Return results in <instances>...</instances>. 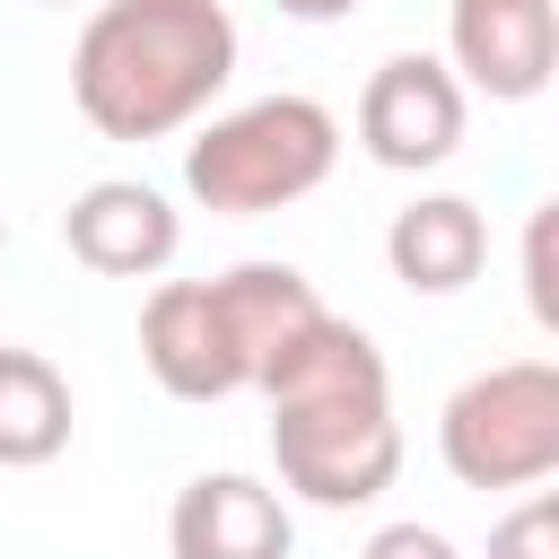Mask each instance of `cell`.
I'll return each mask as SVG.
<instances>
[{
  "mask_svg": "<svg viewBox=\"0 0 559 559\" xmlns=\"http://www.w3.org/2000/svg\"><path fill=\"white\" fill-rule=\"evenodd\" d=\"M358 559H463V550H454V542H445L437 524H419V515H402V524H376Z\"/></svg>",
  "mask_w": 559,
  "mask_h": 559,
  "instance_id": "obj_15",
  "label": "cell"
},
{
  "mask_svg": "<svg viewBox=\"0 0 559 559\" xmlns=\"http://www.w3.org/2000/svg\"><path fill=\"white\" fill-rule=\"evenodd\" d=\"M227 0H96L70 44V105L96 140H175L236 79Z\"/></svg>",
  "mask_w": 559,
  "mask_h": 559,
  "instance_id": "obj_2",
  "label": "cell"
},
{
  "mask_svg": "<svg viewBox=\"0 0 559 559\" xmlns=\"http://www.w3.org/2000/svg\"><path fill=\"white\" fill-rule=\"evenodd\" d=\"M280 17H297V26H332V17H349L358 0H271Z\"/></svg>",
  "mask_w": 559,
  "mask_h": 559,
  "instance_id": "obj_16",
  "label": "cell"
},
{
  "mask_svg": "<svg viewBox=\"0 0 559 559\" xmlns=\"http://www.w3.org/2000/svg\"><path fill=\"white\" fill-rule=\"evenodd\" d=\"M445 70L489 105H533L559 70V17L550 0H445Z\"/></svg>",
  "mask_w": 559,
  "mask_h": 559,
  "instance_id": "obj_6",
  "label": "cell"
},
{
  "mask_svg": "<svg viewBox=\"0 0 559 559\" xmlns=\"http://www.w3.org/2000/svg\"><path fill=\"white\" fill-rule=\"evenodd\" d=\"M463 79L437 52H393L376 61V79L358 87V148L393 175H428L463 148Z\"/></svg>",
  "mask_w": 559,
  "mask_h": 559,
  "instance_id": "obj_5",
  "label": "cell"
},
{
  "mask_svg": "<svg viewBox=\"0 0 559 559\" xmlns=\"http://www.w3.org/2000/svg\"><path fill=\"white\" fill-rule=\"evenodd\" d=\"M550 210L559 201H542L533 227H524V306H533V323H559V297H550Z\"/></svg>",
  "mask_w": 559,
  "mask_h": 559,
  "instance_id": "obj_14",
  "label": "cell"
},
{
  "mask_svg": "<svg viewBox=\"0 0 559 559\" xmlns=\"http://www.w3.org/2000/svg\"><path fill=\"white\" fill-rule=\"evenodd\" d=\"M489 559H559V498H524L515 515L489 524Z\"/></svg>",
  "mask_w": 559,
  "mask_h": 559,
  "instance_id": "obj_13",
  "label": "cell"
},
{
  "mask_svg": "<svg viewBox=\"0 0 559 559\" xmlns=\"http://www.w3.org/2000/svg\"><path fill=\"white\" fill-rule=\"evenodd\" d=\"M288 542H297L288 498L253 472H201L166 507V550L175 559H288Z\"/></svg>",
  "mask_w": 559,
  "mask_h": 559,
  "instance_id": "obj_9",
  "label": "cell"
},
{
  "mask_svg": "<svg viewBox=\"0 0 559 559\" xmlns=\"http://www.w3.org/2000/svg\"><path fill=\"white\" fill-rule=\"evenodd\" d=\"M0 253H9V227H0Z\"/></svg>",
  "mask_w": 559,
  "mask_h": 559,
  "instance_id": "obj_18",
  "label": "cell"
},
{
  "mask_svg": "<svg viewBox=\"0 0 559 559\" xmlns=\"http://www.w3.org/2000/svg\"><path fill=\"white\" fill-rule=\"evenodd\" d=\"M70 384L44 349H0V472H35L70 445Z\"/></svg>",
  "mask_w": 559,
  "mask_h": 559,
  "instance_id": "obj_12",
  "label": "cell"
},
{
  "mask_svg": "<svg viewBox=\"0 0 559 559\" xmlns=\"http://www.w3.org/2000/svg\"><path fill=\"white\" fill-rule=\"evenodd\" d=\"M384 262H393V280H402L411 297H454V288H472L480 262H489V218H480V201H463V192H419L411 210H393Z\"/></svg>",
  "mask_w": 559,
  "mask_h": 559,
  "instance_id": "obj_10",
  "label": "cell"
},
{
  "mask_svg": "<svg viewBox=\"0 0 559 559\" xmlns=\"http://www.w3.org/2000/svg\"><path fill=\"white\" fill-rule=\"evenodd\" d=\"M341 166V122L323 96H253L236 114H210L192 140H183V192L218 218H262V210H288L306 201L323 175Z\"/></svg>",
  "mask_w": 559,
  "mask_h": 559,
  "instance_id": "obj_3",
  "label": "cell"
},
{
  "mask_svg": "<svg viewBox=\"0 0 559 559\" xmlns=\"http://www.w3.org/2000/svg\"><path fill=\"white\" fill-rule=\"evenodd\" d=\"M437 454L463 489H542L559 472V367L498 358L437 411Z\"/></svg>",
  "mask_w": 559,
  "mask_h": 559,
  "instance_id": "obj_4",
  "label": "cell"
},
{
  "mask_svg": "<svg viewBox=\"0 0 559 559\" xmlns=\"http://www.w3.org/2000/svg\"><path fill=\"white\" fill-rule=\"evenodd\" d=\"M271 402V463L280 489L306 507H376L402 472V419H393V367L376 332L341 323L332 306L262 367L253 384Z\"/></svg>",
  "mask_w": 559,
  "mask_h": 559,
  "instance_id": "obj_1",
  "label": "cell"
},
{
  "mask_svg": "<svg viewBox=\"0 0 559 559\" xmlns=\"http://www.w3.org/2000/svg\"><path fill=\"white\" fill-rule=\"evenodd\" d=\"M44 9H70V0H44Z\"/></svg>",
  "mask_w": 559,
  "mask_h": 559,
  "instance_id": "obj_17",
  "label": "cell"
},
{
  "mask_svg": "<svg viewBox=\"0 0 559 559\" xmlns=\"http://www.w3.org/2000/svg\"><path fill=\"white\" fill-rule=\"evenodd\" d=\"M140 358L175 402H227L245 393V358L227 341L218 288L210 280H157L140 306Z\"/></svg>",
  "mask_w": 559,
  "mask_h": 559,
  "instance_id": "obj_7",
  "label": "cell"
},
{
  "mask_svg": "<svg viewBox=\"0 0 559 559\" xmlns=\"http://www.w3.org/2000/svg\"><path fill=\"white\" fill-rule=\"evenodd\" d=\"M61 245H70V262H87L105 280H157L183 253V218H175V201L157 183L105 175L61 210Z\"/></svg>",
  "mask_w": 559,
  "mask_h": 559,
  "instance_id": "obj_8",
  "label": "cell"
},
{
  "mask_svg": "<svg viewBox=\"0 0 559 559\" xmlns=\"http://www.w3.org/2000/svg\"><path fill=\"white\" fill-rule=\"evenodd\" d=\"M210 288H218L227 341H236V358H245V393H253L262 367L323 314V297H314V280H306L297 262H236V271H218Z\"/></svg>",
  "mask_w": 559,
  "mask_h": 559,
  "instance_id": "obj_11",
  "label": "cell"
}]
</instances>
